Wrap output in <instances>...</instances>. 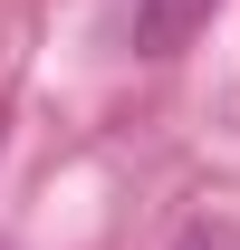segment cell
<instances>
[{"mask_svg": "<svg viewBox=\"0 0 240 250\" xmlns=\"http://www.w3.org/2000/svg\"><path fill=\"white\" fill-rule=\"evenodd\" d=\"M173 250H240V212H192L173 231Z\"/></svg>", "mask_w": 240, "mask_h": 250, "instance_id": "cell-1", "label": "cell"}]
</instances>
